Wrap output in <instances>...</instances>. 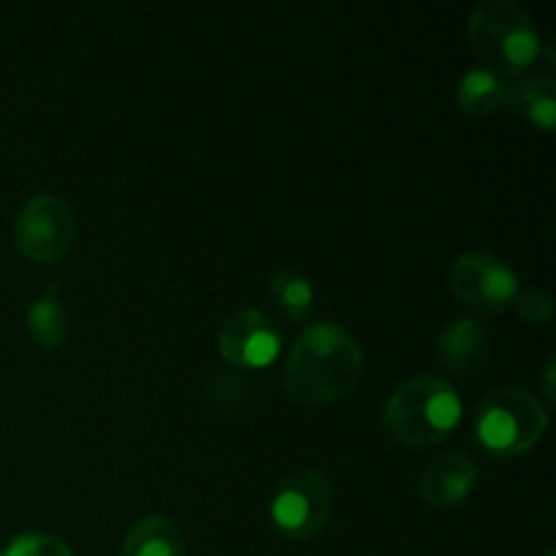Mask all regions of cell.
<instances>
[{
  "label": "cell",
  "instance_id": "obj_4",
  "mask_svg": "<svg viewBox=\"0 0 556 556\" xmlns=\"http://www.w3.org/2000/svg\"><path fill=\"white\" fill-rule=\"evenodd\" d=\"M476 434L500 459H516L535 448L548 429V410L525 386L492 391L476 410Z\"/></svg>",
  "mask_w": 556,
  "mask_h": 556
},
{
  "label": "cell",
  "instance_id": "obj_1",
  "mask_svg": "<svg viewBox=\"0 0 556 556\" xmlns=\"http://www.w3.org/2000/svg\"><path fill=\"white\" fill-rule=\"evenodd\" d=\"M364 372V351L356 337L334 320L304 326L288 351L280 383L299 407H329L345 400Z\"/></svg>",
  "mask_w": 556,
  "mask_h": 556
},
{
  "label": "cell",
  "instance_id": "obj_11",
  "mask_svg": "<svg viewBox=\"0 0 556 556\" xmlns=\"http://www.w3.org/2000/svg\"><path fill=\"white\" fill-rule=\"evenodd\" d=\"M185 535L168 516H141L123 538L119 556H182Z\"/></svg>",
  "mask_w": 556,
  "mask_h": 556
},
{
  "label": "cell",
  "instance_id": "obj_8",
  "mask_svg": "<svg viewBox=\"0 0 556 556\" xmlns=\"http://www.w3.org/2000/svg\"><path fill=\"white\" fill-rule=\"evenodd\" d=\"M217 348L231 369H266L282 348V334L264 309H237L217 331Z\"/></svg>",
  "mask_w": 556,
  "mask_h": 556
},
{
  "label": "cell",
  "instance_id": "obj_10",
  "mask_svg": "<svg viewBox=\"0 0 556 556\" xmlns=\"http://www.w3.org/2000/svg\"><path fill=\"white\" fill-rule=\"evenodd\" d=\"M434 353H438L440 367L448 369L451 375L472 378L486 367L492 356V337L478 320L456 318L440 331Z\"/></svg>",
  "mask_w": 556,
  "mask_h": 556
},
{
  "label": "cell",
  "instance_id": "obj_18",
  "mask_svg": "<svg viewBox=\"0 0 556 556\" xmlns=\"http://www.w3.org/2000/svg\"><path fill=\"white\" fill-rule=\"evenodd\" d=\"M556 358L552 356L546 362V372H543V394H546L548 402H554V372H556Z\"/></svg>",
  "mask_w": 556,
  "mask_h": 556
},
{
  "label": "cell",
  "instance_id": "obj_7",
  "mask_svg": "<svg viewBox=\"0 0 556 556\" xmlns=\"http://www.w3.org/2000/svg\"><path fill=\"white\" fill-rule=\"evenodd\" d=\"M448 291L472 313L497 315L519 296V277L497 255L470 250L451 264Z\"/></svg>",
  "mask_w": 556,
  "mask_h": 556
},
{
  "label": "cell",
  "instance_id": "obj_14",
  "mask_svg": "<svg viewBox=\"0 0 556 556\" xmlns=\"http://www.w3.org/2000/svg\"><path fill=\"white\" fill-rule=\"evenodd\" d=\"M508 101V85L500 81L492 71L470 68L456 85V103L467 114H492Z\"/></svg>",
  "mask_w": 556,
  "mask_h": 556
},
{
  "label": "cell",
  "instance_id": "obj_15",
  "mask_svg": "<svg viewBox=\"0 0 556 556\" xmlns=\"http://www.w3.org/2000/svg\"><path fill=\"white\" fill-rule=\"evenodd\" d=\"M269 291L277 307L291 320H307L315 304V288L302 271L296 269H277L269 277Z\"/></svg>",
  "mask_w": 556,
  "mask_h": 556
},
{
  "label": "cell",
  "instance_id": "obj_12",
  "mask_svg": "<svg viewBox=\"0 0 556 556\" xmlns=\"http://www.w3.org/2000/svg\"><path fill=\"white\" fill-rule=\"evenodd\" d=\"M508 98L535 128L552 134L556 125V81L552 76L535 74L519 79L514 90H508Z\"/></svg>",
  "mask_w": 556,
  "mask_h": 556
},
{
  "label": "cell",
  "instance_id": "obj_6",
  "mask_svg": "<svg viewBox=\"0 0 556 556\" xmlns=\"http://www.w3.org/2000/svg\"><path fill=\"white\" fill-rule=\"evenodd\" d=\"M334 481L326 470H302L286 478L269 505L271 525L291 541H309L329 525Z\"/></svg>",
  "mask_w": 556,
  "mask_h": 556
},
{
  "label": "cell",
  "instance_id": "obj_9",
  "mask_svg": "<svg viewBox=\"0 0 556 556\" xmlns=\"http://www.w3.org/2000/svg\"><path fill=\"white\" fill-rule=\"evenodd\" d=\"M478 483V462L467 451H448L434 456L421 472L418 492L432 508H454L465 503Z\"/></svg>",
  "mask_w": 556,
  "mask_h": 556
},
{
  "label": "cell",
  "instance_id": "obj_3",
  "mask_svg": "<svg viewBox=\"0 0 556 556\" xmlns=\"http://www.w3.org/2000/svg\"><path fill=\"white\" fill-rule=\"evenodd\" d=\"M467 41L500 81H519L541 58L535 22L514 0H483L467 20Z\"/></svg>",
  "mask_w": 556,
  "mask_h": 556
},
{
  "label": "cell",
  "instance_id": "obj_17",
  "mask_svg": "<svg viewBox=\"0 0 556 556\" xmlns=\"http://www.w3.org/2000/svg\"><path fill=\"white\" fill-rule=\"evenodd\" d=\"M516 313L532 326H546L554 318V299L543 288H527L516 296Z\"/></svg>",
  "mask_w": 556,
  "mask_h": 556
},
{
  "label": "cell",
  "instance_id": "obj_16",
  "mask_svg": "<svg viewBox=\"0 0 556 556\" xmlns=\"http://www.w3.org/2000/svg\"><path fill=\"white\" fill-rule=\"evenodd\" d=\"M0 556H74L68 543L52 532H22Z\"/></svg>",
  "mask_w": 556,
  "mask_h": 556
},
{
  "label": "cell",
  "instance_id": "obj_13",
  "mask_svg": "<svg viewBox=\"0 0 556 556\" xmlns=\"http://www.w3.org/2000/svg\"><path fill=\"white\" fill-rule=\"evenodd\" d=\"M58 291L60 286H52L27 309V331H30L33 342L43 351H60L65 337H68V315L60 304Z\"/></svg>",
  "mask_w": 556,
  "mask_h": 556
},
{
  "label": "cell",
  "instance_id": "obj_5",
  "mask_svg": "<svg viewBox=\"0 0 556 556\" xmlns=\"http://www.w3.org/2000/svg\"><path fill=\"white\" fill-rule=\"evenodd\" d=\"M79 223L65 199L38 193L20 210L14 223V244L22 258L33 264H54L74 248Z\"/></svg>",
  "mask_w": 556,
  "mask_h": 556
},
{
  "label": "cell",
  "instance_id": "obj_19",
  "mask_svg": "<svg viewBox=\"0 0 556 556\" xmlns=\"http://www.w3.org/2000/svg\"><path fill=\"white\" fill-rule=\"evenodd\" d=\"M543 556H556V554H554V552H546V554H543Z\"/></svg>",
  "mask_w": 556,
  "mask_h": 556
},
{
  "label": "cell",
  "instance_id": "obj_2",
  "mask_svg": "<svg viewBox=\"0 0 556 556\" xmlns=\"http://www.w3.org/2000/svg\"><path fill=\"white\" fill-rule=\"evenodd\" d=\"M380 421L394 443L405 448H432L459 427L462 400L448 380L416 375L391 391Z\"/></svg>",
  "mask_w": 556,
  "mask_h": 556
}]
</instances>
